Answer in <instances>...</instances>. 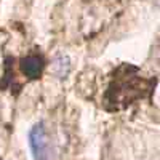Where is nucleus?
Returning <instances> with one entry per match:
<instances>
[{
  "mask_svg": "<svg viewBox=\"0 0 160 160\" xmlns=\"http://www.w3.org/2000/svg\"><path fill=\"white\" fill-rule=\"evenodd\" d=\"M29 146L34 160H53V142L43 122L35 123L29 131Z\"/></svg>",
  "mask_w": 160,
  "mask_h": 160,
  "instance_id": "obj_1",
  "label": "nucleus"
},
{
  "mask_svg": "<svg viewBox=\"0 0 160 160\" xmlns=\"http://www.w3.org/2000/svg\"><path fill=\"white\" fill-rule=\"evenodd\" d=\"M51 74L56 78H66L71 72V58L64 53H59V55L55 56V59L51 61V68H50Z\"/></svg>",
  "mask_w": 160,
  "mask_h": 160,
  "instance_id": "obj_2",
  "label": "nucleus"
},
{
  "mask_svg": "<svg viewBox=\"0 0 160 160\" xmlns=\"http://www.w3.org/2000/svg\"><path fill=\"white\" fill-rule=\"evenodd\" d=\"M42 61H40L38 58H28L22 61V71L24 74H28L32 77V68L35 71V74H40V69H42V64H40Z\"/></svg>",
  "mask_w": 160,
  "mask_h": 160,
  "instance_id": "obj_3",
  "label": "nucleus"
}]
</instances>
